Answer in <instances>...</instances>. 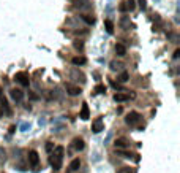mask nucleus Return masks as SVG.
Segmentation results:
<instances>
[{
  "label": "nucleus",
  "instance_id": "nucleus-1",
  "mask_svg": "<svg viewBox=\"0 0 180 173\" xmlns=\"http://www.w3.org/2000/svg\"><path fill=\"white\" fill-rule=\"evenodd\" d=\"M63 154H65V149L63 146H57L52 152V157H51V165L54 168V171H59L62 168V162H63Z\"/></svg>",
  "mask_w": 180,
  "mask_h": 173
},
{
  "label": "nucleus",
  "instance_id": "nucleus-2",
  "mask_svg": "<svg viewBox=\"0 0 180 173\" xmlns=\"http://www.w3.org/2000/svg\"><path fill=\"white\" fill-rule=\"evenodd\" d=\"M139 119H141V114H139V113H136V111H131V113H128V114H127V117H125V122H127L128 125H136V124L139 122Z\"/></svg>",
  "mask_w": 180,
  "mask_h": 173
},
{
  "label": "nucleus",
  "instance_id": "nucleus-3",
  "mask_svg": "<svg viewBox=\"0 0 180 173\" xmlns=\"http://www.w3.org/2000/svg\"><path fill=\"white\" fill-rule=\"evenodd\" d=\"M14 79L17 81L19 84H22V86H28V83H30V79H28V75L24 73V71H21V73H16V75H14Z\"/></svg>",
  "mask_w": 180,
  "mask_h": 173
},
{
  "label": "nucleus",
  "instance_id": "nucleus-4",
  "mask_svg": "<svg viewBox=\"0 0 180 173\" xmlns=\"http://www.w3.org/2000/svg\"><path fill=\"white\" fill-rule=\"evenodd\" d=\"M9 95H11L14 102H22V98H24V92L21 89H11L9 90Z\"/></svg>",
  "mask_w": 180,
  "mask_h": 173
},
{
  "label": "nucleus",
  "instance_id": "nucleus-5",
  "mask_svg": "<svg viewBox=\"0 0 180 173\" xmlns=\"http://www.w3.org/2000/svg\"><path fill=\"white\" fill-rule=\"evenodd\" d=\"M28 163H30L32 167H36L38 163H40V156H38L36 151H30V152H28Z\"/></svg>",
  "mask_w": 180,
  "mask_h": 173
},
{
  "label": "nucleus",
  "instance_id": "nucleus-6",
  "mask_svg": "<svg viewBox=\"0 0 180 173\" xmlns=\"http://www.w3.org/2000/svg\"><path fill=\"white\" fill-rule=\"evenodd\" d=\"M92 130L95 133H100L101 130H104V124H103V119L101 117H98V119H95L93 124H92Z\"/></svg>",
  "mask_w": 180,
  "mask_h": 173
},
{
  "label": "nucleus",
  "instance_id": "nucleus-7",
  "mask_svg": "<svg viewBox=\"0 0 180 173\" xmlns=\"http://www.w3.org/2000/svg\"><path fill=\"white\" fill-rule=\"evenodd\" d=\"M73 148H74L76 151H82V149L85 148L84 140H82V138H74V140H73Z\"/></svg>",
  "mask_w": 180,
  "mask_h": 173
},
{
  "label": "nucleus",
  "instance_id": "nucleus-8",
  "mask_svg": "<svg viewBox=\"0 0 180 173\" xmlns=\"http://www.w3.org/2000/svg\"><path fill=\"white\" fill-rule=\"evenodd\" d=\"M66 92H68L70 95H79L82 90H81V87H78V86H71V84H68V86H66Z\"/></svg>",
  "mask_w": 180,
  "mask_h": 173
},
{
  "label": "nucleus",
  "instance_id": "nucleus-9",
  "mask_svg": "<svg viewBox=\"0 0 180 173\" xmlns=\"http://www.w3.org/2000/svg\"><path fill=\"white\" fill-rule=\"evenodd\" d=\"M90 117V111H89V105L87 103H82V110H81V119H89Z\"/></svg>",
  "mask_w": 180,
  "mask_h": 173
},
{
  "label": "nucleus",
  "instance_id": "nucleus-10",
  "mask_svg": "<svg viewBox=\"0 0 180 173\" xmlns=\"http://www.w3.org/2000/svg\"><path fill=\"white\" fill-rule=\"evenodd\" d=\"M114 100H116V102H127V100H130V95L123 94V92H117L114 95Z\"/></svg>",
  "mask_w": 180,
  "mask_h": 173
},
{
  "label": "nucleus",
  "instance_id": "nucleus-11",
  "mask_svg": "<svg viewBox=\"0 0 180 173\" xmlns=\"http://www.w3.org/2000/svg\"><path fill=\"white\" fill-rule=\"evenodd\" d=\"M116 52H117V56H120V57L125 56V54H127V48H125V44H122V43L116 44Z\"/></svg>",
  "mask_w": 180,
  "mask_h": 173
},
{
  "label": "nucleus",
  "instance_id": "nucleus-12",
  "mask_svg": "<svg viewBox=\"0 0 180 173\" xmlns=\"http://www.w3.org/2000/svg\"><path fill=\"white\" fill-rule=\"evenodd\" d=\"M81 167V160L79 159H73L71 163H70V171H76V170H79Z\"/></svg>",
  "mask_w": 180,
  "mask_h": 173
},
{
  "label": "nucleus",
  "instance_id": "nucleus-13",
  "mask_svg": "<svg viewBox=\"0 0 180 173\" xmlns=\"http://www.w3.org/2000/svg\"><path fill=\"white\" fill-rule=\"evenodd\" d=\"M116 148H127L128 146V140L127 138H119V140H116Z\"/></svg>",
  "mask_w": 180,
  "mask_h": 173
},
{
  "label": "nucleus",
  "instance_id": "nucleus-14",
  "mask_svg": "<svg viewBox=\"0 0 180 173\" xmlns=\"http://www.w3.org/2000/svg\"><path fill=\"white\" fill-rule=\"evenodd\" d=\"M71 76H73V78H81V79H79L81 83H85V76L81 73L79 70H73V71H71Z\"/></svg>",
  "mask_w": 180,
  "mask_h": 173
},
{
  "label": "nucleus",
  "instance_id": "nucleus-15",
  "mask_svg": "<svg viewBox=\"0 0 180 173\" xmlns=\"http://www.w3.org/2000/svg\"><path fill=\"white\" fill-rule=\"evenodd\" d=\"M82 21L87 22L89 25H93V24H95V17L90 16V14H84V16H82Z\"/></svg>",
  "mask_w": 180,
  "mask_h": 173
},
{
  "label": "nucleus",
  "instance_id": "nucleus-16",
  "mask_svg": "<svg viewBox=\"0 0 180 173\" xmlns=\"http://www.w3.org/2000/svg\"><path fill=\"white\" fill-rule=\"evenodd\" d=\"M71 62L74 63V65H84V63L87 62V59H85V57H73Z\"/></svg>",
  "mask_w": 180,
  "mask_h": 173
},
{
  "label": "nucleus",
  "instance_id": "nucleus-17",
  "mask_svg": "<svg viewBox=\"0 0 180 173\" xmlns=\"http://www.w3.org/2000/svg\"><path fill=\"white\" fill-rule=\"evenodd\" d=\"M125 6H127V11H133V10L136 8L134 0H127V2H125Z\"/></svg>",
  "mask_w": 180,
  "mask_h": 173
},
{
  "label": "nucleus",
  "instance_id": "nucleus-18",
  "mask_svg": "<svg viewBox=\"0 0 180 173\" xmlns=\"http://www.w3.org/2000/svg\"><path fill=\"white\" fill-rule=\"evenodd\" d=\"M104 92H106V86L104 84H98L95 87V94H104Z\"/></svg>",
  "mask_w": 180,
  "mask_h": 173
},
{
  "label": "nucleus",
  "instance_id": "nucleus-19",
  "mask_svg": "<svg viewBox=\"0 0 180 173\" xmlns=\"http://www.w3.org/2000/svg\"><path fill=\"white\" fill-rule=\"evenodd\" d=\"M128 79H130V75L127 73V71H123V73H120V76H119V81H120V83H127Z\"/></svg>",
  "mask_w": 180,
  "mask_h": 173
},
{
  "label": "nucleus",
  "instance_id": "nucleus-20",
  "mask_svg": "<svg viewBox=\"0 0 180 173\" xmlns=\"http://www.w3.org/2000/svg\"><path fill=\"white\" fill-rule=\"evenodd\" d=\"M104 25H106V30H108V33H112L114 32V24H112V21H106L104 22Z\"/></svg>",
  "mask_w": 180,
  "mask_h": 173
},
{
  "label": "nucleus",
  "instance_id": "nucleus-21",
  "mask_svg": "<svg viewBox=\"0 0 180 173\" xmlns=\"http://www.w3.org/2000/svg\"><path fill=\"white\" fill-rule=\"evenodd\" d=\"M117 173H136V168H131V167H123V168H120Z\"/></svg>",
  "mask_w": 180,
  "mask_h": 173
},
{
  "label": "nucleus",
  "instance_id": "nucleus-22",
  "mask_svg": "<svg viewBox=\"0 0 180 173\" xmlns=\"http://www.w3.org/2000/svg\"><path fill=\"white\" fill-rule=\"evenodd\" d=\"M2 106H3V110H5V113H6V114H11V110H9L8 102H6L5 98H2Z\"/></svg>",
  "mask_w": 180,
  "mask_h": 173
},
{
  "label": "nucleus",
  "instance_id": "nucleus-23",
  "mask_svg": "<svg viewBox=\"0 0 180 173\" xmlns=\"http://www.w3.org/2000/svg\"><path fill=\"white\" fill-rule=\"evenodd\" d=\"M21 130H22V132H27V130H30V124H27V122H22V124H21Z\"/></svg>",
  "mask_w": 180,
  "mask_h": 173
},
{
  "label": "nucleus",
  "instance_id": "nucleus-24",
  "mask_svg": "<svg viewBox=\"0 0 180 173\" xmlns=\"http://www.w3.org/2000/svg\"><path fill=\"white\" fill-rule=\"evenodd\" d=\"M119 11H120V13H127V6H125V2H122V3L119 5Z\"/></svg>",
  "mask_w": 180,
  "mask_h": 173
},
{
  "label": "nucleus",
  "instance_id": "nucleus-25",
  "mask_svg": "<svg viewBox=\"0 0 180 173\" xmlns=\"http://www.w3.org/2000/svg\"><path fill=\"white\" fill-rule=\"evenodd\" d=\"M52 149H54V144H52L51 141H47V144H46V151H47V152H51Z\"/></svg>",
  "mask_w": 180,
  "mask_h": 173
},
{
  "label": "nucleus",
  "instance_id": "nucleus-26",
  "mask_svg": "<svg viewBox=\"0 0 180 173\" xmlns=\"http://www.w3.org/2000/svg\"><path fill=\"white\" fill-rule=\"evenodd\" d=\"M74 48H76V49H82V48H84V43H82V41H76V43H74Z\"/></svg>",
  "mask_w": 180,
  "mask_h": 173
},
{
  "label": "nucleus",
  "instance_id": "nucleus-27",
  "mask_svg": "<svg viewBox=\"0 0 180 173\" xmlns=\"http://www.w3.org/2000/svg\"><path fill=\"white\" fill-rule=\"evenodd\" d=\"M139 2V6H141V10H145L147 5H145V0H138Z\"/></svg>",
  "mask_w": 180,
  "mask_h": 173
},
{
  "label": "nucleus",
  "instance_id": "nucleus-28",
  "mask_svg": "<svg viewBox=\"0 0 180 173\" xmlns=\"http://www.w3.org/2000/svg\"><path fill=\"white\" fill-rule=\"evenodd\" d=\"M28 97H30L32 100H38V95L36 94H28Z\"/></svg>",
  "mask_w": 180,
  "mask_h": 173
},
{
  "label": "nucleus",
  "instance_id": "nucleus-29",
  "mask_svg": "<svg viewBox=\"0 0 180 173\" xmlns=\"http://www.w3.org/2000/svg\"><path fill=\"white\" fill-rule=\"evenodd\" d=\"M178 54H180V51H178V49H177V51H175V52H174V59H177V57H178Z\"/></svg>",
  "mask_w": 180,
  "mask_h": 173
},
{
  "label": "nucleus",
  "instance_id": "nucleus-30",
  "mask_svg": "<svg viewBox=\"0 0 180 173\" xmlns=\"http://www.w3.org/2000/svg\"><path fill=\"white\" fill-rule=\"evenodd\" d=\"M0 95H2V87H0Z\"/></svg>",
  "mask_w": 180,
  "mask_h": 173
}]
</instances>
